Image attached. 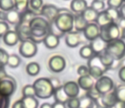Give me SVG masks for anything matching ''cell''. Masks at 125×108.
I'll list each match as a JSON object with an SVG mask.
<instances>
[{"instance_id": "2e32d148", "label": "cell", "mask_w": 125, "mask_h": 108, "mask_svg": "<svg viewBox=\"0 0 125 108\" xmlns=\"http://www.w3.org/2000/svg\"><path fill=\"white\" fill-rule=\"evenodd\" d=\"M77 84H78L79 87L82 90L89 91L91 89L94 87V80L90 75H86V76H81L77 79Z\"/></svg>"}, {"instance_id": "681fc988", "label": "cell", "mask_w": 125, "mask_h": 108, "mask_svg": "<svg viewBox=\"0 0 125 108\" xmlns=\"http://www.w3.org/2000/svg\"><path fill=\"white\" fill-rule=\"evenodd\" d=\"M118 25L119 28H121L122 30L125 29V19L120 18V20H118V23H117Z\"/></svg>"}, {"instance_id": "277c9868", "label": "cell", "mask_w": 125, "mask_h": 108, "mask_svg": "<svg viewBox=\"0 0 125 108\" xmlns=\"http://www.w3.org/2000/svg\"><path fill=\"white\" fill-rule=\"evenodd\" d=\"M120 35V28L116 22L100 27V38L106 44L119 39Z\"/></svg>"}, {"instance_id": "f907efd6", "label": "cell", "mask_w": 125, "mask_h": 108, "mask_svg": "<svg viewBox=\"0 0 125 108\" xmlns=\"http://www.w3.org/2000/svg\"><path fill=\"white\" fill-rule=\"evenodd\" d=\"M119 12H120L121 18L125 19V3H124V4L121 6L120 9H119Z\"/></svg>"}, {"instance_id": "bcb514c9", "label": "cell", "mask_w": 125, "mask_h": 108, "mask_svg": "<svg viewBox=\"0 0 125 108\" xmlns=\"http://www.w3.org/2000/svg\"><path fill=\"white\" fill-rule=\"evenodd\" d=\"M12 108H26V107H25V106H24L22 100H16V101L13 104Z\"/></svg>"}, {"instance_id": "7402d4cb", "label": "cell", "mask_w": 125, "mask_h": 108, "mask_svg": "<svg viewBox=\"0 0 125 108\" xmlns=\"http://www.w3.org/2000/svg\"><path fill=\"white\" fill-rule=\"evenodd\" d=\"M88 25H89V23L83 18L82 14H79V15H77L76 16H74V28L76 31H78V32L83 31H83L85 30Z\"/></svg>"}, {"instance_id": "db71d44e", "label": "cell", "mask_w": 125, "mask_h": 108, "mask_svg": "<svg viewBox=\"0 0 125 108\" xmlns=\"http://www.w3.org/2000/svg\"><path fill=\"white\" fill-rule=\"evenodd\" d=\"M121 67H125V57L120 62V68Z\"/></svg>"}, {"instance_id": "52a82bcc", "label": "cell", "mask_w": 125, "mask_h": 108, "mask_svg": "<svg viewBox=\"0 0 125 108\" xmlns=\"http://www.w3.org/2000/svg\"><path fill=\"white\" fill-rule=\"evenodd\" d=\"M94 89L101 95H105L107 93L112 92V90L114 89V83L112 78L109 76H102L101 78L98 79L94 85Z\"/></svg>"}, {"instance_id": "e575fe53", "label": "cell", "mask_w": 125, "mask_h": 108, "mask_svg": "<svg viewBox=\"0 0 125 108\" xmlns=\"http://www.w3.org/2000/svg\"><path fill=\"white\" fill-rule=\"evenodd\" d=\"M106 10V12L108 13V15H110V17L112 18V21L113 22H116L117 20L118 21L121 18V15H120V12L117 8H110L109 7Z\"/></svg>"}, {"instance_id": "44dd1931", "label": "cell", "mask_w": 125, "mask_h": 108, "mask_svg": "<svg viewBox=\"0 0 125 108\" xmlns=\"http://www.w3.org/2000/svg\"><path fill=\"white\" fill-rule=\"evenodd\" d=\"M89 45H90V46L92 47L94 53H95L96 55H99L100 53H103V52L105 51V48H106L107 44L99 37V38H97V39L94 40V41H90V44Z\"/></svg>"}, {"instance_id": "f5cc1de1", "label": "cell", "mask_w": 125, "mask_h": 108, "mask_svg": "<svg viewBox=\"0 0 125 108\" xmlns=\"http://www.w3.org/2000/svg\"><path fill=\"white\" fill-rule=\"evenodd\" d=\"M40 108H53V105H51L50 103H43L41 105Z\"/></svg>"}, {"instance_id": "83f0119b", "label": "cell", "mask_w": 125, "mask_h": 108, "mask_svg": "<svg viewBox=\"0 0 125 108\" xmlns=\"http://www.w3.org/2000/svg\"><path fill=\"white\" fill-rule=\"evenodd\" d=\"M26 70L30 76H36L40 72V65L36 62H31L26 65Z\"/></svg>"}, {"instance_id": "7c38bea8", "label": "cell", "mask_w": 125, "mask_h": 108, "mask_svg": "<svg viewBox=\"0 0 125 108\" xmlns=\"http://www.w3.org/2000/svg\"><path fill=\"white\" fill-rule=\"evenodd\" d=\"M83 36L88 41H94L100 37V26L96 23H89L83 31Z\"/></svg>"}, {"instance_id": "ba28073f", "label": "cell", "mask_w": 125, "mask_h": 108, "mask_svg": "<svg viewBox=\"0 0 125 108\" xmlns=\"http://www.w3.org/2000/svg\"><path fill=\"white\" fill-rule=\"evenodd\" d=\"M19 51L22 57H26V58H30L36 55L37 52H38V46H37L36 43L33 41V40L26 39L22 41Z\"/></svg>"}, {"instance_id": "ffe728a7", "label": "cell", "mask_w": 125, "mask_h": 108, "mask_svg": "<svg viewBox=\"0 0 125 108\" xmlns=\"http://www.w3.org/2000/svg\"><path fill=\"white\" fill-rule=\"evenodd\" d=\"M99 57L101 61L102 64L107 69H113L114 65H115L116 60L110 55L109 53H107L105 51H104L103 53L99 54Z\"/></svg>"}, {"instance_id": "f35d334b", "label": "cell", "mask_w": 125, "mask_h": 108, "mask_svg": "<svg viewBox=\"0 0 125 108\" xmlns=\"http://www.w3.org/2000/svg\"><path fill=\"white\" fill-rule=\"evenodd\" d=\"M10 55L5 50L0 48V65H6L8 63V59Z\"/></svg>"}, {"instance_id": "b9f144b4", "label": "cell", "mask_w": 125, "mask_h": 108, "mask_svg": "<svg viewBox=\"0 0 125 108\" xmlns=\"http://www.w3.org/2000/svg\"><path fill=\"white\" fill-rule=\"evenodd\" d=\"M68 108H79L80 107V101H79V98H71L66 103Z\"/></svg>"}, {"instance_id": "7a4b0ae2", "label": "cell", "mask_w": 125, "mask_h": 108, "mask_svg": "<svg viewBox=\"0 0 125 108\" xmlns=\"http://www.w3.org/2000/svg\"><path fill=\"white\" fill-rule=\"evenodd\" d=\"M33 86L36 90V96L40 99H49L54 93V87L50 79L39 78L33 83Z\"/></svg>"}, {"instance_id": "1f68e13d", "label": "cell", "mask_w": 125, "mask_h": 108, "mask_svg": "<svg viewBox=\"0 0 125 108\" xmlns=\"http://www.w3.org/2000/svg\"><path fill=\"white\" fill-rule=\"evenodd\" d=\"M15 8L14 0H0V9L2 11L9 12Z\"/></svg>"}, {"instance_id": "836d02e7", "label": "cell", "mask_w": 125, "mask_h": 108, "mask_svg": "<svg viewBox=\"0 0 125 108\" xmlns=\"http://www.w3.org/2000/svg\"><path fill=\"white\" fill-rule=\"evenodd\" d=\"M22 95H23V97L36 96V90H35L33 85H27L24 86L22 89Z\"/></svg>"}, {"instance_id": "9c48e42d", "label": "cell", "mask_w": 125, "mask_h": 108, "mask_svg": "<svg viewBox=\"0 0 125 108\" xmlns=\"http://www.w3.org/2000/svg\"><path fill=\"white\" fill-rule=\"evenodd\" d=\"M66 60L61 55H54L49 60V67L54 73H61L66 68Z\"/></svg>"}, {"instance_id": "8d00e7d4", "label": "cell", "mask_w": 125, "mask_h": 108, "mask_svg": "<svg viewBox=\"0 0 125 108\" xmlns=\"http://www.w3.org/2000/svg\"><path fill=\"white\" fill-rule=\"evenodd\" d=\"M15 1V8L19 11H23L26 9L30 0H14Z\"/></svg>"}, {"instance_id": "484cf974", "label": "cell", "mask_w": 125, "mask_h": 108, "mask_svg": "<svg viewBox=\"0 0 125 108\" xmlns=\"http://www.w3.org/2000/svg\"><path fill=\"white\" fill-rule=\"evenodd\" d=\"M6 20L10 24L12 25H15V24L19 23L21 20V15L17 10L12 9L10 11L6 13Z\"/></svg>"}, {"instance_id": "d6a6232c", "label": "cell", "mask_w": 125, "mask_h": 108, "mask_svg": "<svg viewBox=\"0 0 125 108\" xmlns=\"http://www.w3.org/2000/svg\"><path fill=\"white\" fill-rule=\"evenodd\" d=\"M21 60L19 57V56L15 55V54H12L9 57L7 65H9L10 68H17L21 64Z\"/></svg>"}, {"instance_id": "11a10c76", "label": "cell", "mask_w": 125, "mask_h": 108, "mask_svg": "<svg viewBox=\"0 0 125 108\" xmlns=\"http://www.w3.org/2000/svg\"><path fill=\"white\" fill-rule=\"evenodd\" d=\"M121 34H122V38L125 40V29L122 30V33Z\"/></svg>"}, {"instance_id": "d590c367", "label": "cell", "mask_w": 125, "mask_h": 108, "mask_svg": "<svg viewBox=\"0 0 125 108\" xmlns=\"http://www.w3.org/2000/svg\"><path fill=\"white\" fill-rule=\"evenodd\" d=\"M90 7L92 8H94V10H96L97 12H101L105 9V2L102 0H93L91 3Z\"/></svg>"}, {"instance_id": "4fadbf2b", "label": "cell", "mask_w": 125, "mask_h": 108, "mask_svg": "<svg viewBox=\"0 0 125 108\" xmlns=\"http://www.w3.org/2000/svg\"><path fill=\"white\" fill-rule=\"evenodd\" d=\"M65 41H66V46H69V47H77L83 41L81 33L78 32V31H72L70 33H67Z\"/></svg>"}, {"instance_id": "f6af8a7d", "label": "cell", "mask_w": 125, "mask_h": 108, "mask_svg": "<svg viewBox=\"0 0 125 108\" xmlns=\"http://www.w3.org/2000/svg\"><path fill=\"white\" fill-rule=\"evenodd\" d=\"M118 77L121 81L125 84V67H121L118 71Z\"/></svg>"}, {"instance_id": "9a60e30c", "label": "cell", "mask_w": 125, "mask_h": 108, "mask_svg": "<svg viewBox=\"0 0 125 108\" xmlns=\"http://www.w3.org/2000/svg\"><path fill=\"white\" fill-rule=\"evenodd\" d=\"M43 44L49 49H54L60 44V37L58 35L54 33L50 32L43 39Z\"/></svg>"}, {"instance_id": "9f6ffc18", "label": "cell", "mask_w": 125, "mask_h": 108, "mask_svg": "<svg viewBox=\"0 0 125 108\" xmlns=\"http://www.w3.org/2000/svg\"><path fill=\"white\" fill-rule=\"evenodd\" d=\"M95 108H105V107H102V106H97Z\"/></svg>"}, {"instance_id": "30bf717a", "label": "cell", "mask_w": 125, "mask_h": 108, "mask_svg": "<svg viewBox=\"0 0 125 108\" xmlns=\"http://www.w3.org/2000/svg\"><path fill=\"white\" fill-rule=\"evenodd\" d=\"M15 88L16 85L13 79H6L5 78L0 79V95L4 96L11 95L15 92Z\"/></svg>"}, {"instance_id": "f1b7e54d", "label": "cell", "mask_w": 125, "mask_h": 108, "mask_svg": "<svg viewBox=\"0 0 125 108\" xmlns=\"http://www.w3.org/2000/svg\"><path fill=\"white\" fill-rule=\"evenodd\" d=\"M79 101H80L79 108H94V100L89 95H83L82 97L79 98Z\"/></svg>"}, {"instance_id": "74e56055", "label": "cell", "mask_w": 125, "mask_h": 108, "mask_svg": "<svg viewBox=\"0 0 125 108\" xmlns=\"http://www.w3.org/2000/svg\"><path fill=\"white\" fill-rule=\"evenodd\" d=\"M86 95H89V97H91V98H92L93 100H94V102L98 101V100H100V98H101V96H102V95H100L99 92H98L97 90H96L95 89H94V87L93 89H91L90 90L87 91Z\"/></svg>"}, {"instance_id": "6da1fadb", "label": "cell", "mask_w": 125, "mask_h": 108, "mask_svg": "<svg viewBox=\"0 0 125 108\" xmlns=\"http://www.w3.org/2000/svg\"><path fill=\"white\" fill-rule=\"evenodd\" d=\"M31 36L34 38H44L50 33V25L48 20L42 17H34L29 22Z\"/></svg>"}, {"instance_id": "d4e9b609", "label": "cell", "mask_w": 125, "mask_h": 108, "mask_svg": "<svg viewBox=\"0 0 125 108\" xmlns=\"http://www.w3.org/2000/svg\"><path fill=\"white\" fill-rule=\"evenodd\" d=\"M98 15H99V12L94 10V8H92L91 7H88L87 9L82 14V15L83 16V18L87 20L88 23L95 22L96 20H97Z\"/></svg>"}, {"instance_id": "6f0895ef", "label": "cell", "mask_w": 125, "mask_h": 108, "mask_svg": "<svg viewBox=\"0 0 125 108\" xmlns=\"http://www.w3.org/2000/svg\"><path fill=\"white\" fill-rule=\"evenodd\" d=\"M124 2H125V0H124Z\"/></svg>"}, {"instance_id": "f546056e", "label": "cell", "mask_w": 125, "mask_h": 108, "mask_svg": "<svg viewBox=\"0 0 125 108\" xmlns=\"http://www.w3.org/2000/svg\"><path fill=\"white\" fill-rule=\"evenodd\" d=\"M23 104L26 108H38V101L34 96L30 97H23L21 99Z\"/></svg>"}, {"instance_id": "603a6c76", "label": "cell", "mask_w": 125, "mask_h": 108, "mask_svg": "<svg viewBox=\"0 0 125 108\" xmlns=\"http://www.w3.org/2000/svg\"><path fill=\"white\" fill-rule=\"evenodd\" d=\"M54 100L56 102H61V103H67V101L70 100V98L67 96V95L65 92L63 86H60L54 90Z\"/></svg>"}, {"instance_id": "e0dca14e", "label": "cell", "mask_w": 125, "mask_h": 108, "mask_svg": "<svg viewBox=\"0 0 125 108\" xmlns=\"http://www.w3.org/2000/svg\"><path fill=\"white\" fill-rule=\"evenodd\" d=\"M3 42L9 46H13L18 43L20 36L19 34L15 31H9L3 37Z\"/></svg>"}, {"instance_id": "7dc6e473", "label": "cell", "mask_w": 125, "mask_h": 108, "mask_svg": "<svg viewBox=\"0 0 125 108\" xmlns=\"http://www.w3.org/2000/svg\"><path fill=\"white\" fill-rule=\"evenodd\" d=\"M111 108H125V103L123 101H119L117 100L113 106H112Z\"/></svg>"}, {"instance_id": "60d3db41", "label": "cell", "mask_w": 125, "mask_h": 108, "mask_svg": "<svg viewBox=\"0 0 125 108\" xmlns=\"http://www.w3.org/2000/svg\"><path fill=\"white\" fill-rule=\"evenodd\" d=\"M124 0H107V4L110 8H114L118 9L124 4Z\"/></svg>"}, {"instance_id": "4316f807", "label": "cell", "mask_w": 125, "mask_h": 108, "mask_svg": "<svg viewBox=\"0 0 125 108\" xmlns=\"http://www.w3.org/2000/svg\"><path fill=\"white\" fill-rule=\"evenodd\" d=\"M79 54H80L81 57L83 59H90L94 55H96L94 53V52L93 51L90 45H86V46H83V47H81L80 51H79Z\"/></svg>"}, {"instance_id": "7bdbcfd3", "label": "cell", "mask_w": 125, "mask_h": 108, "mask_svg": "<svg viewBox=\"0 0 125 108\" xmlns=\"http://www.w3.org/2000/svg\"><path fill=\"white\" fill-rule=\"evenodd\" d=\"M77 74L78 75L80 76H86V75H89V69L88 66L85 65H81L77 68Z\"/></svg>"}, {"instance_id": "ab89813d", "label": "cell", "mask_w": 125, "mask_h": 108, "mask_svg": "<svg viewBox=\"0 0 125 108\" xmlns=\"http://www.w3.org/2000/svg\"><path fill=\"white\" fill-rule=\"evenodd\" d=\"M43 0H30L29 4L32 9L39 10L43 8Z\"/></svg>"}, {"instance_id": "816d5d0a", "label": "cell", "mask_w": 125, "mask_h": 108, "mask_svg": "<svg viewBox=\"0 0 125 108\" xmlns=\"http://www.w3.org/2000/svg\"><path fill=\"white\" fill-rule=\"evenodd\" d=\"M6 20V14L4 11H0V20Z\"/></svg>"}, {"instance_id": "8992f818", "label": "cell", "mask_w": 125, "mask_h": 108, "mask_svg": "<svg viewBox=\"0 0 125 108\" xmlns=\"http://www.w3.org/2000/svg\"><path fill=\"white\" fill-rule=\"evenodd\" d=\"M88 67L89 69V75L94 79H98L104 76L107 69L102 64L99 55H94L92 58L89 59Z\"/></svg>"}, {"instance_id": "ee69618b", "label": "cell", "mask_w": 125, "mask_h": 108, "mask_svg": "<svg viewBox=\"0 0 125 108\" xmlns=\"http://www.w3.org/2000/svg\"><path fill=\"white\" fill-rule=\"evenodd\" d=\"M9 25L5 21H0V36H4L10 30Z\"/></svg>"}, {"instance_id": "ac0fdd59", "label": "cell", "mask_w": 125, "mask_h": 108, "mask_svg": "<svg viewBox=\"0 0 125 108\" xmlns=\"http://www.w3.org/2000/svg\"><path fill=\"white\" fill-rule=\"evenodd\" d=\"M70 7L72 11L77 15H79V14H83L87 9L88 3L86 0H72Z\"/></svg>"}, {"instance_id": "5bb4252c", "label": "cell", "mask_w": 125, "mask_h": 108, "mask_svg": "<svg viewBox=\"0 0 125 108\" xmlns=\"http://www.w3.org/2000/svg\"><path fill=\"white\" fill-rule=\"evenodd\" d=\"M63 89H64L65 92L67 95V96L71 98H76L79 94V87L77 82L75 81H68L64 84L63 85Z\"/></svg>"}, {"instance_id": "d6986e66", "label": "cell", "mask_w": 125, "mask_h": 108, "mask_svg": "<svg viewBox=\"0 0 125 108\" xmlns=\"http://www.w3.org/2000/svg\"><path fill=\"white\" fill-rule=\"evenodd\" d=\"M100 101H101L102 107H104L105 108H111L117 101L115 92L112 91V92H110V93L103 95L101 96V98H100Z\"/></svg>"}, {"instance_id": "4dcf8cb0", "label": "cell", "mask_w": 125, "mask_h": 108, "mask_svg": "<svg viewBox=\"0 0 125 108\" xmlns=\"http://www.w3.org/2000/svg\"><path fill=\"white\" fill-rule=\"evenodd\" d=\"M115 95L117 96V100L123 101L125 103V84L124 85H119L115 88Z\"/></svg>"}, {"instance_id": "3957f363", "label": "cell", "mask_w": 125, "mask_h": 108, "mask_svg": "<svg viewBox=\"0 0 125 108\" xmlns=\"http://www.w3.org/2000/svg\"><path fill=\"white\" fill-rule=\"evenodd\" d=\"M54 22L56 29L60 32L70 33L74 27V16L67 10L61 9V13Z\"/></svg>"}, {"instance_id": "680465c9", "label": "cell", "mask_w": 125, "mask_h": 108, "mask_svg": "<svg viewBox=\"0 0 125 108\" xmlns=\"http://www.w3.org/2000/svg\"><path fill=\"white\" fill-rule=\"evenodd\" d=\"M102 1H104V0H102Z\"/></svg>"}, {"instance_id": "cb8c5ba5", "label": "cell", "mask_w": 125, "mask_h": 108, "mask_svg": "<svg viewBox=\"0 0 125 108\" xmlns=\"http://www.w3.org/2000/svg\"><path fill=\"white\" fill-rule=\"evenodd\" d=\"M112 20L110 17V15H108V13L106 12V10H103L101 12H99V15H98L97 20H96L95 23L99 25L100 27L105 26L106 25L112 23Z\"/></svg>"}, {"instance_id": "5b68a950", "label": "cell", "mask_w": 125, "mask_h": 108, "mask_svg": "<svg viewBox=\"0 0 125 108\" xmlns=\"http://www.w3.org/2000/svg\"><path fill=\"white\" fill-rule=\"evenodd\" d=\"M116 61H121L125 57V42L123 39H117L107 43L105 50Z\"/></svg>"}, {"instance_id": "c3c4849f", "label": "cell", "mask_w": 125, "mask_h": 108, "mask_svg": "<svg viewBox=\"0 0 125 108\" xmlns=\"http://www.w3.org/2000/svg\"><path fill=\"white\" fill-rule=\"evenodd\" d=\"M53 108H66V106L65 103H61V102H54L53 104Z\"/></svg>"}, {"instance_id": "8fae6325", "label": "cell", "mask_w": 125, "mask_h": 108, "mask_svg": "<svg viewBox=\"0 0 125 108\" xmlns=\"http://www.w3.org/2000/svg\"><path fill=\"white\" fill-rule=\"evenodd\" d=\"M60 13L61 9L53 4H45L41 8V14L49 21H54Z\"/></svg>"}]
</instances>
